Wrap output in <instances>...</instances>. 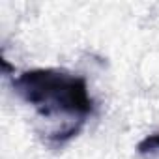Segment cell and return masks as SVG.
Wrapping results in <instances>:
<instances>
[{"instance_id": "obj_1", "label": "cell", "mask_w": 159, "mask_h": 159, "mask_svg": "<svg viewBox=\"0 0 159 159\" xmlns=\"http://www.w3.org/2000/svg\"><path fill=\"white\" fill-rule=\"evenodd\" d=\"M15 94L52 124L51 140L64 142L75 137L94 111V101L83 77L64 69L39 67L23 71L11 83Z\"/></svg>"}, {"instance_id": "obj_2", "label": "cell", "mask_w": 159, "mask_h": 159, "mask_svg": "<svg viewBox=\"0 0 159 159\" xmlns=\"http://www.w3.org/2000/svg\"><path fill=\"white\" fill-rule=\"evenodd\" d=\"M137 152L140 155H153L159 153V133H152L148 137H144L139 144H137Z\"/></svg>"}]
</instances>
